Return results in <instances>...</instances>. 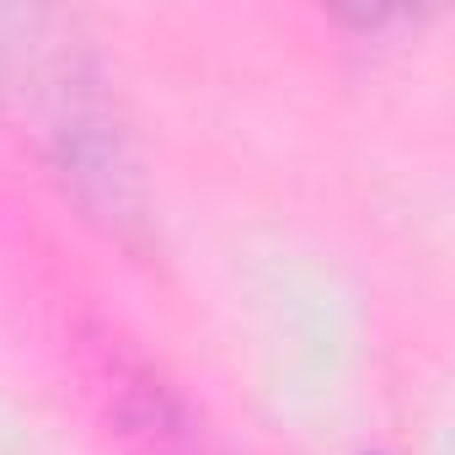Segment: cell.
<instances>
[{"label": "cell", "mask_w": 455, "mask_h": 455, "mask_svg": "<svg viewBox=\"0 0 455 455\" xmlns=\"http://www.w3.org/2000/svg\"><path fill=\"white\" fill-rule=\"evenodd\" d=\"M38 17H0V97L22 102L38 140L54 150V166L102 209L124 214V145L102 108L97 76L76 49H49Z\"/></svg>", "instance_id": "6da1fadb"}, {"label": "cell", "mask_w": 455, "mask_h": 455, "mask_svg": "<svg viewBox=\"0 0 455 455\" xmlns=\"http://www.w3.org/2000/svg\"><path fill=\"white\" fill-rule=\"evenodd\" d=\"M97 391L129 455H231L214 439V428L172 391V380H161L140 359H113Z\"/></svg>", "instance_id": "7a4b0ae2"}]
</instances>
